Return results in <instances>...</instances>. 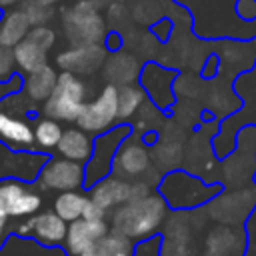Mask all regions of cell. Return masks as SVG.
I'll list each match as a JSON object with an SVG mask.
<instances>
[{
	"label": "cell",
	"mask_w": 256,
	"mask_h": 256,
	"mask_svg": "<svg viewBox=\"0 0 256 256\" xmlns=\"http://www.w3.org/2000/svg\"><path fill=\"white\" fill-rule=\"evenodd\" d=\"M168 202L164 196L154 190L152 194L136 200H128L114 212H110V230H116L130 240H142L154 234H160L168 218Z\"/></svg>",
	"instance_id": "6da1fadb"
},
{
	"label": "cell",
	"mask_w": 256,
	"mask_h": 256,
	"mask_svg": "<svg viewBox=\"0 0 256 256\" xmlns=\"http://www.w3.org/2000/svg\"><path fill=\"white\" fill-rule=\"evenodd\" d=\"M156 190L164 196V200L168 202L170 208L196 210V208L208 204L216 194H220L222 186L220 184H206L198 176L188 174L186 170L174 168L162 176Z\"/></svg>",
	"instance_id": "7a4b0ae2"
},
{
	"label": "cell",
	"mask_w": 256,
	"mask_h": 256,
	"mask_svg": "<svg viewBox=\"0 0 256 256\" xmlns=\"http://www.w3.org/2000/svg\"><path fill=\"white\" fill-rule=\"evenodd\" d=\"M34 104L20 92L0 98V144L12 152L34 150V126L30 108Z\"/></svg>",
	"instance_id": "3957f363"
},
{
	"label": "cell",
	"mask_w": 256,
	"mask_h": 256,
	"mask_svg": "<svg viewBox=\"0 0 256 256\" xmlns=\"http://www.w3.org/2000/svg\"><path fill=\"white\" fill-rule=\"evenodd\" d=\"M62 30L70 46L102 44L108 30L100 8L92 0H72L62 8Z\"/></svg>",
	"instance_id": "277c9868"
},
{
	"label": "cell",
	"mask_w": 256,
	"mask_h": 256,
	"mask_svg": "<svg viewBox=\"0 0 256 256\" xmlns=\"http://www.w3.org/2000/svg\"><path fill=\"white\" fill-rule=\"evenodd\" d=\"M112 174L122 176L126 180H146L154 188L162 180L160 168L154 164L152 158V146H148L140 136L134 132L118 146V152L114 156Z\"/></svg>",
	"instance_id": "5b68a950"
},
{
	"label": "cell",
	"mask_w": 256,
	"mask_h": 256,
	"mask_svg": "<svg viewBox=\"0 0 256 256\" xmlns=\"http://www.w3.org/2000/svg\"><path fill=\"white\" fill-rule=\"evenodd\" d=\"M86 96L88 88L82 76L60 70L52 94L42 104V114L58 122H76L86 104Z\"/></svg>",
	"instance_id": "8992f818"
},
{
	"label": "cell",
	"mask_w": 256,
	"mask_h": 256,
	"mask_svg": "<svg viewBox=\"0 0 256 256\" xmlns=\"http://www.w3.org/2000/svg\"><path fill=\"white\" fill-rule=\"evenodd\" d=\"M130 134H132L130 124H116L114 128L94 136L92 154H90L88 162L84 164V188L86 190L94 182H98L100 178L112 174V164H114V156L118 152V146Z\"/></svg>",
	"instance_id": "52a82bcc"
},
{
	"label": "cell",
	"mask_w": 256,
	"mask_h": 256,
	"mask_svg": "<svg viewBox=\"0 0 256 256\" xmlns=\"http://www.w3.org/2000/svg\"><path fill=\"white\" fill-rule=\"evenodd\" d=\"M118 122V86L104 84L102 90L92 98L86 100L76 126L84 132L98 136L110 128H114Z\"/></svg>",
	"instance_id": "ba28073f"
},
{
	"label": "cell",
	"mask_w": 256,
	"mask_h": 256,
	"mask_svg": "<svg viewBox=\"0 0 256 256\" xmlns=\"http://www.w3.org/2000/svg\"><path fill=\"white\" fill-rule=\"evenodd\" d=\"M42 196L30 186L28 180L16 176L0 178V212L8 218L22 220L40 212Z\"/></svg>",
	"instance_id": "9c48e42d"
},
{
	"label": "cell",
	"mask_w": 256,
	"mask_h": 256,
	"mask_svg": "<svg viewBox=\"0 0 256 256\" xmlns=\"http://www.w3.org/2000/svg\"><path fill=\"white\" fill-rule=\"evenodd\" d=\"M176 78H178V70L148 60L142 64L138 84L144 88L146 98L158 110H168L176 100V90H174Z\"/></svg>",
	"instance_id": "30bf717a"
},
{
	"label": "cell",
	"mask_w": 256,
	"mask_h": 256,
	"mask_svg": "<svg viewBox=\"0 0 256 256\" xmlns=\"http://www.w3.org/2000/svg\"><path fill=\"white\" fill-rule=\"evenodd\" d=\"M34 182L40 190H54V192L80 190L84 188V164L62 156L48 158Z\"/></svg>",
	"instance_id": "8fae6325"
},
{
	"label": "cell",
	"mask_w": 256,
	"mask_h": 256,
	"mask_svg": "<svg viewBox=\"0 0 256 256\" xmlns=\"http://www.w3.org/2000/svg\"><path fill=\"white\" fill-rule=\"evenodd\" d=\"M68 222L62 220L54 210L36 212L34 216L22 218V222L14 228L16 236L32 238L42 246H62L66 240Z\"/></svg>",
	"instance_id": "7c38bea8"
},
{
	"label": "cell",
	"mask_w": 256,
	"mask_h": 256,
	"mask_svg": "<svg viewBox=\"0 0 256 256\" xmlns=\"http://www.w3.org/2000/svg\"><path fill=\"white\" fill-rule=\"evenodd\" d=\"M108 50L104 44H78L62 50L56 56V66L64 72L78 76H90L104 66Z\"/></svg>",
	"instance_id": "4fadbf2b"
},
{
	"label": "cell",
	"mask_w": 256,
	"mask_h": 256,
	"mask_svg": "<svg viewBox=\"0 0 256 256\" xmlns=\"http://www.w3.org/2000/svg\"><path fill=\"white\" fill-rule=\"evenodd\" d=\"M108 232H110L108 218H100V220L78 218L68 224V232H66V240L62 244V248L66 250L68 256H82L88 248H92Z\"/></svg>",
	"instance_id": "5bb4252c"
},
{
	"label": "cell",
	"mask_w": 256,
	"mask_h": 256,
	"mask_svg": "<svg viewBox=\"0 0 256 256\" xmlns=\"http://www.w3.org/2000/svg\"><path fill=\"white\" fill-rule=\"evenodd\" d=\"M130 186H132L130 180L116 176V174H108L88 188V196L92 202H96L100 208H104L110 216V212H114L116 208H120L122 204L128 202Z\"/></svg>",
	"instance_id": "9a60e30c"
},
{
	"label": "cell",
	"mask_w": 256,
	"mask_h": 256,
	"mask_svg": "<svg viewBox=\"0 0 256 256\" xmlns=\"http://www.w3.org/2000/svg\"><path fill=\"white\" fill-rule=\"evenodd\" d=\"M102 74L106 78V84L114 86H126V84H136L140 78L142 62L138 56L126 48H120L116 52H108V58L102 66Z\"/></svg>",
	"instance_id": "2e32d148"
},
{
	"label": "cell",
	"mask_w": 256,
	"mask_h": 256,
	"mask_svg": "<svg viewBox=\"0 0 256 256\" xmlns=\"http://www.w3.org/2000/svg\"><path fill=\"white\" fill-rule=\"evenodd\" d=\"M24 84H22V94L32 102V104H44L48 100V96L52 94L56 80H58V72L54 66H50L48 62L42 64L40 68L28 72L22 76Z\"/></svg>",
	"instance_id": "e0dca14e"
},
{
	"label": "cell",
	"mask_w": 256,
	"mask_h": 256,
	"mask_svg": "<svg viewBox=\"0 0 256 256\" xmlns=\"http://www.w3.org/2000/svg\"><path fill=\"white\" fill-rule=\"evenodd\" d=\"M94 148V136L84 132L82 128H66L56 146V154L80 164H86Z\"/></svg>",
	"instance_id": "ac0fdd59"
},
{
	"label": "cell",
	"mask_w": 256,
	"mask_h": 256,
	"mask_svg": "<svg viewBox=\"0 0 256 256\" xmlns=\"http://www.w3.org/2000/svg\"><path fill=\"white\" fill-rule=\"evenodd\" d=\"M30 28L32 24L20 8L4 10V14L0 16V44L14 48L18 42H22L28 36Z\"/></svg>",
	"instance_id": "d6986e66"
},
{
	"label": "cell",
	"mask_w": 256,
	"mask_h": 256,
	"mask_svg": "<svg viewBox=\"0 0 256 256\" xmlns=\"http://www.w3.org/2000/svg\"><path fill=\"white\" fill-rule=\"evenodd\" d=\"M14 60H16V68L20 70V74H28L36 68H40L42 64L48 62V50L42 48L38 42H34L32 38H24L22 42H18L14 48Z\"/></svg>",
	"instance_id": "ffe728a7"
},
{
	"label": "cell",
	"mask_w": 256,
	"mask_h": 256,
	"mask_svg": "<svg viewBox=\"0 0 256 256\" xmlns=\"http://www.w3.org/2000/svg\"><path fill=\"white\" fill-rule=\"evenodd\" d=\"M146 92L144 88L136 82V84H126L118 88V122L120 124H130L136 114L140 112V108L146 102Z\"/></svg>",
	"instance_id": "44dd1931"
},
{
	"label": "cell",
	"mask_w": 256,
	"mask_h": 256,
	"mask_svg": "<svg viewBox=\"0 0 256 256\" xmlns=\"http://www.w3.org/2000/svg\"><path fill=\"white\" fill-rule=\"evenodd\" d=\"M2 252H8V256H68L62 246H42L32 238H22L16 234H10Z\"/></svg>",
	"instance_id": "7402d4cb"
},
{
	"label": "cell",
	"mask_w": 256,
	"mask_h": 256,
	"mask_svg": "<svg viewBox=\"0 0 256 256\" xmlns=\"http://www.w3.org/2000/svg\"><path fill=\"white\" fill-rule=\"evenodd\" d=\"M88 200H90V196H88L86 192H82V188H80V190L58 192V196L54 198V208H52V210H54L62 220H66V222L70 224V222L82 218Z\"/></svg>",
	"instance_id": "603a6c76"
},
{
	"label": "cell",
	"mask_w": 256,
	"mask_h": 256,
	"mask_svg": "<svg viewBox=\"0 0 256 256\" xmlns=\"http://www.w3.org/2000/svg\"><path fill=\"white\" fill-rule=\"evenodd\" d=\"M62 124L54 118H48V116H42V118H36V124H34V146L44 152V154H50L52 150H56L60 138H62Z\"/></svg>",
	"instance_id": "cb8c5ba5"
},
{
	"label": "cell",
	"mask_w": 256,
	"mask_h": 256,
	"mask_svg": "<svg viewBox=\"0 0 256 256\" xmlns=\"http://www.w3.org/2000/svg\"><path fill=\"white\" fill-rule=\"evenodd\" d=\"M232 252L238 254L234 230H230V228L212 230L210 238L206 240V254L208 256H230Z\"/></svg>",
	"instance_id": "d4e9b609"
},
{
	"label": "cell",
	"mask_w": 256,
	"mask_h": 256,
	"mask_svg": "<svg viewBox=\"0 0 256 256\" xmlns=\"http://www.w3.org/2000/svg\"><path fill=\"white\" fill-rule=\"evenodd\" d=\"M102 250L106 252V256H132L134 250V240H130L128 236L110 230L102 240H100Z\"/></svg>",
	"instance_id": "484cf974"
},
{
	"label": "cell",
	"mask_w": 256,
	"mask_h": 256,
	"mask_svg": "<svg viewBox=\"0 0 256 256\" xmlns=\"http://www.w3.org/2000/svg\"><path fill=\"white\" fill-rule=\"evenodd\" d=\"M18 8L28 16L32 26H40V24H48L54 18V8L42 4L40 0H22L18 4Z\"/></svg>",
	"instance_id": "4316f807"
},
{
	"label": "cell",
	"mask_w": 256,
	"mask_h": 256,
	"mask_svg": "<svg viewBox=\"0 0 256 256\" xmlns=\"http://www.w3.org/2000/svg\"><path fill=\"white\" fill-rule=\"evenodd\" d=\"M162 242H164L162 232L148 236V238H142V240H136L132 256H162Z\"/></svg>",
	"instance_id": "83f0119b"
},
{
	"label": "cell",
	"mask_w": 256,
	"mask_h": 256,
	"mask_svg": "<svg viewBox=\"0 0 256 256\" xmlns=\"http://www.w3.org/2000/svg\"><path fill=\"white\" fill-rule=\"evenodd\" d=\"M28 38H32L34 42H38L42 48L50 50L54 44H56V32L52 26L48 24H40V26H32L30 32H28Z\"/></svg>",
	"instance_id": "f1b7e54d"
},
{
	"label": "cell",
	"mask_w": 256,
	"mask_h": 256,
	"mask_svg": "<svg viewBox=\"0 0 256 256\" xmlns=\"http://www.w3.org/2000/svg\"><path fill=\"white\" fill-rule=\"evenodd\" d=\"M16 70V60H14V50L10 46L0 44V82L8 80Z\"/></svg>",
	"instance_id": "f546056e"
},
{
	"label": "cell",
	"mask_w": 256,
	"mask_h": 256,
	"mask_svg": "<svg viewBox=\"0 0 256 256\" xmlns=\"http://www.w3.org/2000/svg\"><path fill=\"white\" fill-rule=\"evenodd\" d=\"M22 84H24L22 74H12L8 80H2L0 82V98H6V96H12V94L20 92Z\"/></svg>",
	"instance_id": "4dcf8cb0"
},
{
	"label": "cell",
	"mask_w": 256,
	"mask_h": 256,
	"mask_svg": "<svg viewBox=\"0 0 256 256\" xmlns=\"http://www.w3.org/2000/svg\"><path fill=\"white\" fill-rule=\"evenodd\" d=\"M234 8L242 20H246V22L256 20V0H236Z\"/></svg>",
	"instance_id": "1f68e13d"
},
{
	"label": "cell",
	"mask_w": 256,
	"mask_h": 256,
	"mask_svg": "<svg viewBox=\"0 0 256 256\" xmlns=\"http://www.w3.org/2000/svg\"><path fill=\"white\" fill-rule=\"evenodd\" d=\"M102 44L106 46V50H108V52H116V50L124 48V42H122V36H120V32H118V30H110V32L106 34V38H104V42H102Z\"/></svg>",
	"instance_id": "d6a6232c"
},
{
	"label": "cell",
	"mask_w": 256,
	"mask_h": 256,
	"mask_svg": "<svg viewBox=\"0 0 256 256\" xmlns=\"http://www.w3.org/2000/svg\"><path fill=\"white\" fill-rule=\"evenodd\" d=\"M82 218H90V220H100V218H108V212L104 210V208H100L96 202H92V200H88V204H86V208H84V214H82Z\"/></svg>",
	"instance_id": "836d02e7"
},
{
	"label": "cell",
	"mask_w": 256,
	"mask_h": 256,
	"mask_svg": "<svg viewBox=\"0 0 256 256\" xmlns=\"http://www.w3.org/2000/svg\"><path fill=\"white\" fill-rule=\"evenodd\" d=\"M8 220H10V218L0 212V252H2V248H4V244H6V240L10 238V222H8Z\"/></svg>",
	"instance_id": "e575fe53"
},
{
	"label": "cell",
	"mask_w": 256,
	"mask_h": 256,
	"mask_svg": "<svg viewBox=\"0 0 256 256\" xmlns=\"http://www.w3.org/2000/svg\"><path fill=\"white\" fill-rule=\"evenodd\" d=\"M22 0H0V10H10L14 6H18Z\"/></svg>",
	"instance_id": "d590c367"
},
{
	"label": "cell",
	"mask_w": 256,
	"mask_h": 256,
	"mask_svg": "<svg viewBox=\"0 0 256 256\" xmlns=\"http://www.w3.org/2000/svg\"><path fill=\"white\" fill-rule=\"evenodd\" d=\"M92 2H94L98 8H102V6H110L112 2H118V0H92Z\"/></svg>",
	"instance_id": "8d00e7d4"
},
{
	"label": "cell",
	"mask_w": 256,
	"mask_h": 256,
	"mask_svg": "<svg viewBox=\"0 0 256 256\" xmlns=\"http://www.w3.org/2000/svg\"><path fill=\"white\" fill-rule=\"evenodd\" d=\"M42 4H46V6H54V4H58L60 0H40Z\"/></svg>",
	"instance_id": "74e56055"
},
{
	"label": "cell",
	"mask_w": 256,
	"mask_h": 256,
	"mask_svg": "<svg viewBox=\"0 0 256 256\" xmlns=\"http://www.w3.org/2000/svg\"><path fill=\"white\" fill-rule=\"evenodd\" d=\"M254 48H256V40H254Z\"/></svg>",
	"instance_id": "f35d334b"
}]
</instances>
